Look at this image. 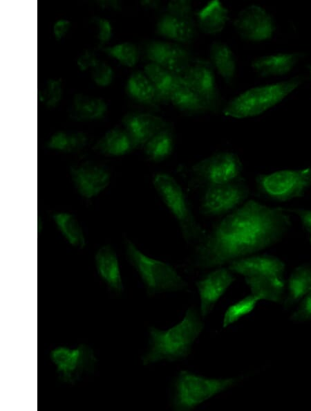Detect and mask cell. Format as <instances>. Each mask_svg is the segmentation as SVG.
<instances>
[{
	"instance_id": "cell-1",
	"label": "cell",
	"mask_w": 311,
	"mask_h": 411,
	"mask_svg": "<svg viewBox=\"0 0 311 411\" xmlns=\"http://www.w3.org/2000/svg\"><path fill=\"white\" fill-rule=\"evenodd\" d=\"M292 226L283 208L251 199L228 213L205 233L195 248L196 267H219L279 242Z\"/></svg>"
},
{
	"instance_id": "cell-2",
	"label": "cell",
	"mask_w": 311,
	"mask_h": 411,
	"mask_svg": "<svg viewBox=\"0 0 311 411\" xmlns=\"http://www.w3.org/2000/svg\"><path fill=\"white\" fill-rule=\"evenodd\" d=\"M203 328L204 324L194 307H189L182 320L168 329L150 327L148 349L142 356L143 365L185 358Z\"/></svg>"
},
{
	"instance_id": "cell-3",
	"label": "cell",
	"mask_w": 311,
	"mask_h": 411,
	"mask_svg": "<svg viewBox=\"0 0 311 411\" xmlns=\"http://www.w3.org/2000/svg\"><path fill=\"white\" fill-rule=\"evenodd\" d=\"M303 82L301 76L252 87L231 99L223 109L227 116L243 119L259 116L281 102Z\"/></svg>"
},
{
	"instance_id": "cell-4",
	"label": "cell",
	"mask_w": 311,
	"mask_h": 411,
	"mask_svg": "<svg viewBox=\"0 0 311 411\" xmlns=\"http://www.w3.org/2000/svg\"><path fill=\"white\" fill-rule=\"evenodd\" d=\"M124 244L129 262L138 273L149 296L187 287V283L171 265L144 254L129 239H125Z\"/></svg>"
},
{
	"instance_id": "cell-5",
	"label": "cell",
	"mask_w": 311,
	"mask_h": 411,
	"mask_svg": "<svg viewBox=\"0 0 311 411\" xmlns=\"http://www.w3.org/2000/svg\"><path fill=\"white\" fill-rule=\"evenodd\" d=\"M153 185L176 220L183 239L187 243L202 239L205 230L196 221L182 188L174 177L166 172H158L153 177Z\"/></svg>"
},
{
	"instance_id": "cell-6",
	"label": "cell",
	"mask_w": 311,
	"mask_h": 411,
	"mask_svg": "<svg viewBox=\"0 0 311 411\" xmlns=\"http://www.w3.org/2000/svg\"><path fill=\"white\" fill-rule=\"evenodd\" d=\"M236 378H209L181 370L173 383L172 405L176 411H189L227 390Z\"/></svg>"
},
{
	"instance_id": "cell-7",
	"label": "cell",
	"mask_w": 311,
	"mask_h": 411,
	"mask_svg": "<svg viewBox=\"0 0 311 411\" xmlns=\"http://www.w3.org/2000/svg\"><path fill=\"white\" fill-rule=\"evenodd\" d=\"M256 185L261 194L276 201L301 197L311 185V167L261 174L256 177Z\"/></svg>"
},
{
	"instance_id": "cell-8",
	"label": "cell",
	"mask_w": 311,
	"mask_h": 411,
	"mask_svg": "<svg viewBox=\"0 0 311 411\" xmlns=\"http://www.w3.org/2000/svg\"><path fill=\"white\" fill-rule=\"evenodd\" d=\"M156 33L182 45L194 42L197 36V24L191 2L188 0L168 2L165 10L156 22Z\"/></svg>"
},
{
	"instance_id": "cell-9",
	"label": "cell",
	"mask_w": 311,
	"mask_h": 411,
	"mask_svg": "<svg viewBox=\"0 0 311 411\" xmlns=\"http://www.w3.org/2000/svg\"><path fill=\"white\" fill-rule=\"evenodd\" d=\"M249 190L241 177L231 182L206 186L200 201V212L205 217L229 213L244 203Z\"/></svg>"
},
{
	"instance_id": "cell-10",
	"label": "cell",
	"mask_w": 311,
	"mask_h": 411,
	"mask_svg": "<svg viewBox=\"0 0 311 411\" xmlns=\"http://www.w3.org/2000/svg\"><path fill=\"white\" fill-rule=\"evenodd\" d=\"M49 358L58 379L69 384H74L84 373L93 372L97 363L93 350L83 343L75 348L57 346L50 351Z\"/></svg>"
},
{
	"instance_id": "cell-11",
	"label": "cell",
	"mask_w": 311,
	"mask_h": 411,
	"mask_svg": "<svg viewBox=\"0 0 311 411\" xmlns=\"http://www.w3.org/2000/svg\"><path fill=\"white\" fill-rule=\"evenodd\" d=\"M242 170L239 157L230 152L214 154L191 167L195 181L205 187L236 180L240 178Z\"/></svg>"
},
{
	"instance_id": "cell-12",
	"label": "cell",
	"mask_w": 311,
	"mask_h": 411,
	"mask_svg": "<svg viewBox=\"0 0 311 411\" xmlns=\"http://www.w3.org/2000/svg\"><path fill=\"white\" fill-rule=\"evenodd\" d=\"M182 78L205 102L211 112L220 110L222 98L209 60L194 58Z\"/></svg>"
},
{
	"instance_id": "cell-13",
	"label": "cell",
	"mask_w": 311,
	"mask_h": 411,
	"mask_svg": "<svg viewBox=\"0 0 311 411\" xmlns=\"http://www.w3.org/2000/svg\"><path fill=\"white\" fill-rule=\"evenodd\" d=\"M144 53L150 63L181 77L194 59L182 44L171 41L149 40L144 44Z\"/></svg>"
},
{
	"instance_id": "cell-14",
	"label": "cell",
	"mask_w": 311,
	"mask_h": 411,
	"mask_svg": "<svg viewBox=\"0 0 311 411\" xmlns=\"http://www.w3.org/2000/svg\"><path fill=\"white\" fill-rule=\"evenodd\" d=\"M233 26L243 39L253 42L270 39L276 29L272 16L265 8L255 4L242 9Z\"/></svg>"
},
{
	"instance_id": "cell-15",
	"label": "cell",
	"mask_w": 311,
	"mask_h": 411,
	"mask_svg": "<svg viewBox=\"0 0 311 411\" xmlns=\"http://www.w3.org/2000/svg\"><path fill=\"white\" fill-rule=\"evenodd\" d=\"M70 174L79 194L87 199L97 196L111 181V172L105 166L91 161L71 166Z\"/></svg>"
},
{
	"instance_id": "cell-16",
	"label": "cell",
	"mask_w": 311,
	"mask_h": 411,
	"mask_svg": "<svg viewBox=\"0 0 311 411\" xmlns=\"http://www.w3.org/2000/svg\"><path fill=\"white\" fill-rule=\"evenodd\" d=\"M234 281L235 277L228 268L219 267L196 282L200 297V312L202 318L212 311Z\"/></svg>"
},
{
	"instance_id": "cell-17",
	"label": "cell",
	"mask_w": 311,
	"mask_h": 411,
	"mask_svg": "<svg viewBox=\"0 0 311 411\" xmlns=\"http://www.w3.org/2000/svg\"><path fill=\"white\" fill-rule=\"evenodd\" d=\"M122 122L136 149L143 148L154 135L170 126V124L160 116L140 111L126 113L122 118Z\"/></svg>"
},
{
	"instance_id": "cell-18",
	"label": "cell",
	"mask_w": 311,
	"mask_h": 411,
	"mask_svg": "<svg viewBox=\"0 0 311 411\" xmlns=\"http://www.w3.org/2000/svg\"><path fill=\"white\" fill-rule=\"evenodd\" d=\"M228 268L245 277H283L285 264L278 257L270 255H252L229 263Z\"/></svg>"
},
{
	"instance_id": "cell-19",
	"label": "cell",
	"mask_w": 311,
	"mask_h": 411,
	"mask_svg": "<svg viewBox=\"0 0 311 411\" xmlns=\"http://www.w3.org/2000/svg\"><path fill=\"white\" fill-rule=\"evenodd\" d=\"M95 264L99 277L116 293L124 290L118 258L110 245L100 247L95 255Z\"/></svg>"
},
{
	"instance_id": "cell-20",
	"label": "cell",
	"mask_w": 311,
	"mask_h": 411,
	"mask_svg": "<svg viewBox=\"0 0 311 411\" xmlns=\"http://www.w3.org/2000/svg\"><path fill=\"white\" fill-rule=\"evenodd\" d=\"M303 57L300 53H281L256 57L251 62L253 71L262 77L281 76L290 72Z\"/></svg>"
},
{
	"instance_id": "cell-21",
	"label": "cell",
	"mask_w": 311,
	"mask_h": 411,
	"mask_svg": "<svg viewBox=\"0 0 311 411\" xmlns=\"http://www.w3.org/2000/svg\"><path fill=\"white\" fill-rule=\"evenodd\" d=\"M125 91L134 102L152 109L161 104L156 90L144 71H134L128 78Z\"/></svg>"
},
{
	"instance_id": "cell-22",
	"label": "cell",
	"mask_w": 311,
	"mask_h": 411,
	"mask_svg": "<svg viewBox=\"0 0 311 411\" xmlns=\"http://www.w3.org/2000/svg\"><path fill=\"white\" fill-rule=\"evenodd\" d=\"M229 20L228 9L218 0H212L196 12V24L207 35L220 33Z\"/></svg>"
},
{
	"instance_id": "cell-23",
	"label": "cell",
	"mask_w": 311,
	"mask_h": 411,
	"mask_svg": "<svg viewBox=\"0 0 311 411\" xmlns=\"http://www.w3.org/2000/svg\"><path fill=\"white\" fill-rule=\"evenodd\" d=\"M107 110L108 106L102 98L76 93L73 98L68 116L76 121L95 120L104 118Z\"/></svg>"
},
{
	"instance_id": "cell-24",
	"label": "cell",
	"mask_w": 311,
	"mask_h": 411,
	"mask_svg": "<svg viewBox=\"0 0 311 411\" xmlns=\"http://www.w3.org/2000/svg\"><path fill=\"white\" fill-rule=\"evenodd\" d=\"M93 149L107 156H121L136 148L126 130L115 127L106 131L95 143Z\"/></svg>"
},
{
	"instance_id": "cell-25",
	"label": "cell",
	"mask_w": 311,
	"mask_h": 411,
	"mask_svg": "<svg viewBox=\"0 0 311 411\" xmlns=\"http://www.w3.org/2000/svg\"><path fill=\"white\" fill-rule=\"evenodd\" d=\"M143 71L154 86L161 104H169L173 91L182 82V77L150 62L144 66Z\"/></svg>"
},
{
	"instance_id": "cell-26",
	"label": "cell",
	"mask_w": 311,
	"mask_h": 411,
	"mask_svg": "<svg viewBox=\"0 0 311 411\" xmlns=\"http://www.w3.org/2000/svg\"><path fill=\"white\" fill-rule=\"evenodd\" d=\"M209 62L214 69L229 84L236 73V62L234 52L225 43L215 41L209 46Z\"/></svg>"
},
{
	"instance_id": "cell-27",
	"label": "cell",
	"mask_w": 311,
	"mask_h": 411,
	"mask_svg": "<svg viewBox=\"0 0 311 411\" xmlns=\"http://www.w3.org/2000/svg\"><path fill=\"white\" fill-rule=\"evenodd\" d=\"M245 282L252 294L258 300L280 302L283 299L285 282L279 276L245 277Z\"/></svg>"
},
{
	"instance_id": "cell-28",
	"label": "cell",
	"mask_w": 311,
	"mask_h": 411,
	"mask_svg": "<svg viewBox=\"0 0 311 411\" xmlns=\"http://www.w3.org/2000/svg\"><path fill=\"white\" fill-rule=\"evenodd\" d=\"M170 103L178 111L188 115L211 112L205 102L183 80L173 91Z\"/></svg>"
},
{
	"instance_id": "cell-29",
	"label": "cell",
	"mask_w": 311,
	"mask_h": 411,
	"mask_svg": "<svg viewBox=\"0 0 311 411\" xmlns=\"http://www.w3.org/2000/svg\"><path fill=\"white\" fill-rule=\"evenodd\" d=\"M174 144V134L170 125L154 135L144 145L143 150L149 161L160 163L171 155Z\"/></svg>"
},
{
	"instance_id": "cell-30",
	"label": "cell",
	"mask_w": 311,
	"mask_h": 411,
	"mask_svg": "<svg viewBox=\"0 0 311 411\" xmlns=\"http://www.w3.org/2000/svg\"><path fill=\"white\" fill-rule=\"evenodd\" d=\"M311 291V266L301 265L292 273L288 280V294L284 302L288 308L301 300Z\"/></svg>"
},
{
	"instance_id": "cell-31",
	"label": "cell",
	"mask_w": 311,
	"mask_h": 411,
	"mask_svg": "<svg viewBox=\"0 0 311 411\" xmlns=\"http://www.w3.org/2000/svg\"><path fill=\"white\" fill-rule=\"evenodd\" d=\"M53 220L66 241L73 246L82 248L86 245L83 230L72 214L58 212L52 215Z\"/></svg>"
},
{
	"instance_id": "cell-32",
	"label": "cell",
	"mask_w": 311,
	"mask_h": 411,
	"mask_svg": "<svg viewBox=\"0 0 311 411\" xmlns=\"http://www.w3.org/2000/svg\"><path fill=\"white\" fill-rule=\"evenodd\" d=\"M88 141V136L83 132L57 131L51 136L46 147L61 152L72 153L82 150Z\"/></svg>"
},
{
	"instance_id": "cell-33",
	"label": "cell",
	"mask_w": 311,
	"mask_h": 411,
	"mask_svg": "<svg viewBox=\"0 0 311 411\" xmlns=\"http://www.w3.org/2000/svg\"><path fill=\"white\" fill-rule=\"evenodd\" d=\"M102 51L128 67L134 66L140 57L138 47L131 42H122L112 46L103 47Z\"/></svg>"
},
{
	"instance_id": "cell-34",
	"label": "cell",
	"mask_w": 311,
	"mask_h": 411,
	"mask_svg": "<svg viewBox=\"0 0 311 411\" xmlns=\"http://www.w3.org/2000/svg\"><path fill=\"white\" fill-rule=\"evenodd\" d=\"M258 301L255 296L249 295L230 305L224 314L223 327H228L251 313Z\"/></svg>"
},
{
	"instance_id": "cell-35",
	"label": "cell",
	"mask_w": 311,
	"mask_h": 411,
	"mask_svg": "<svg viewBox=\"0 0 311 411\" xmlns=\"http://www.w3.org/2000/svg\"><path fill=\"white\" fill-rule=\"evenodd\" d=\"M41 100L47 108L56 107L62 99L63 89L60 79L50 78L47 80L46 88L41 95Z\"/></svg>"
},
{
	"instance_id": "cell-36",
	"label": "cell",
	"mask_w": 311,
	"mask_h": 411,
	"mask_svg": "<svg viewBox=\"0 0 311 411\" xmlns=\"http://www.w3.org/2000/svg\"><path fill=\"white\" fill-rule=\"evenodd\" d=\"M93 82L100 86H107L111 84L114 77L113 68L104 62L98 63L91 68Z\"/></svg>"
},
{
	"instance_id": "cell-37",
	"label": "cell",
	"mask_w": 311,
	"mask_h": 411,
	"mask_svg": "<svg viewBox=\"0 0 311 411\" xmlns=\"http://www.w3.org/2000/svg\"><path fill=\"white\" fill-rule=\"evenodd\" d=\"M290 319L294 322H305L311 320V291L301 300L299 306Z\"/></svg>"
},
{
	"instance_id": "cell-38",
	"label": "cell",
	"mask_w": 311,
	"mask_h": 411,
	"mask_svg": "<svg viewBox=\"0 0 311 411\" xmlns=\"http://www.w3.org/2000/svg\"><path fill=\"white\" fill-rule=\"evenodd\" d=\"M91 22L97 26V39L100 45H103L108 42L113 35V28L111 22L106 18L100 17H94Z\"/></svg>"
},
{
	"instance_id": "cell-39",
	"label": "cell",
	"mask_w": 311,
	"mask_h": 411,
	"mask_svg": "<svg viewBox=\"0 0 311 411\" xmlns=\"http://www.w3.org/2000/svg\"><path fill=\"white\" fill-rule=\"evenodd\" d=\"M287 210L293 212L299 217L303 228L308 232L309 241L311 244V210L290 208L287 209Z\"/></svg>"
},
{
	"instance_id": "cell-40",
	"label": "cell",
	"mask_w": 311,
	"mask_h": 411,
	"mask_svg": "<svg viewBox=\"0 0 311 411\" xmlns=\"http://www.w3.org/2000/svg\"><path fill=\"white\" fill-rule=\"evenodd\" d=\"M100 60L89 51H84L77 58V65L82 71L93 68Z\"/></svg>"
},
{
	"instance_id": "cell-41",
	"label": "cell",
	"mask_w": 311,
	"mask_h": 411,
	"mask_svg": "<svg viewBox=\"0 0 311 411\" xmlns=\"http://www.w3.org/2000/svg\"><path fill=\"white\" fill-rule=\"evenodd\" d=\"M70 28V22L64 19L56 21L53 25V35L56 40H60Z\"/></svg>"
},
{
	"instance_id": "cell-42",
	"label": "cell",
	"mask_w": 311,
	"mask_h": 411,
	"mask_svg": "<svg viewBox=\"0 0 311 411\" xmlns=\"http://www.w3.org/2000/svg\"><path fill=\"white\" fill-rule=\"evenodd\" d=\"M101 6L111 7L118 10L120 6V3L116 1H102L99 2Z\"/></svg>"
},
{
	"instance_id": "cell-43",
	"label": "cell",
	"mask_w": 311,
	"mask_h": 411,
	"mask_svg": "<svg viewBox=\"0 0 311 411\" xmlns=\"http://www.w3.org/2000/svg\"><path fill=\"white\" fill-rule=\"evenodd\" d=\"M141 4L146 7L149 8H157L160 4L159 1H141Z\"/></svg>"
},
{
	"instance_id": "cell-44",
	"label": "cell",
	"mask_w": 311,
	"mask_h": 411,
	"mask_svg": "<svg viewBox=\"0 0 311 411\" xmlns=\"http://www.w3.org/2000/svg\"><path fill=\"white\" fill-rule=\"evenodd\" d=\"M308 71H309V73H310V77H311V64L308 66Z\"/></svg>"
}]
</instances>
